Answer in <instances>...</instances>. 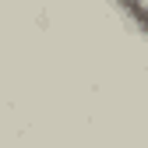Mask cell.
I'll use <instances>...</instances> for the list:
<instances>
[{"label":"cell","mask_w":148,"mask_h":148,"mask_svg":"<svg viewBox=\"0 0 148 148\" xmlns=\"http://www.w3.org/2000/svg\"><path fill=\"white\" fill-rule=\"evenodd\" d=\"M116 4V11L131 21L145 39H148V0H113Z\"/></svg>","instance_id":"1"}]
</instances>
